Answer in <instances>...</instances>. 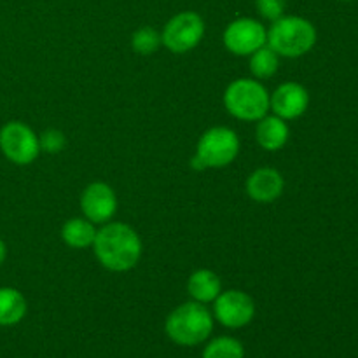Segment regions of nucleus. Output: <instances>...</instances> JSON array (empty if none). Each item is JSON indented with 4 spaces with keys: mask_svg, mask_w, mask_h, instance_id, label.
Returning <instances> with one entry per match:
<instances>
[{
    "mask_svg": "<svg viewBox=\"0 0 358 358\" xmlns=\"http://www.w3.org/2000/svg\"><path fill=\"white\" fill-rule=\"evenodd\" d=\"M248 58H250V72L252 76H254V79H271V77L278 72L280 56L276 55L268 44L262 45V48L257 49L255 52H252Z\"/></svg>",
    "mask_w": 358,
    "mask_h": 358,
    "instance_id": "obj_17",
    "label": "nucleus"
},
{
    "mask_svg": "<svg viewBox=\"0 0 358 358\" xmlns=\"http://www.w3.org/2000/svg\"><path fill=\"white\" fill-rule=\"evenodd\" d=\"M38 145H41V152L45 154H59L66 145V138L63 131L59 129H45L44 133L38 135Z\"/></svg>",
    "mask_w": 358,
    "mask_h": 358,
    "instance_id": "obj_20",
    "label": "nucleus"
},
{
    "mask_svg": "<svg viewBox=\"0 0 358 358\" xmlns=\"http://www.w3.org/2000/svg\"><path fill=\"white\" fill-rule=\"evenodd\" d=\"M213 318L226 329H243L254 320L255 303L243 290H222L213 301Z\"/></svg>",
    "mask_w": 358,
    "mask_h": 358,
    "instance_id": "obj_9",
    "label": "nucleus"
},
{
    "mask_svg": "<svg viewBox=\"0 0 358 358\" xmlns=\"http://www.w3.org/2000/svg\"><path fill=\"white\" fill-rule=\"evenodd\" d=\"M285 180L283 175L275 168H257L252 171L245 182V191L248 198L257 203H273L283 194Z\"/></svg>",
    "mask_w": 358,
    "mask_h": 358,
    "instance_id": "obj_12",
    "label": "nucleus"
},
{
    "mask_svg": "<svg viewBox=\"0 0 358 358\" xmlns=\"http://www.w3.org/2000/svg\"><path fill=\"white\" fill-rule=\"evenodd\" d=\"M201 358H245V346L233 336H219L206 343Z\"/></svg>",
    "mask_w": 358,
    "mask_h": 358,
    "instance_id": "obj_18",
    "label": "nucleus"
},
{
    "mask_svg": "<svg viewBox=\"0 0 358 358\" xmlns=\"http://www.w3.org/2000/svg\"><path fill=\"white\" fill-rule=\"evenodd\" d=\"M6 257H7V247L6 243H3L2 238H0V268H2V264L6 262Z\"/></svg>",
    "mask_w": 358,
    "mask_h": 358,
    "instance_id": "obj_22",
    "label": "nucleus"
},
{
    "mask_svg": "<svg viewBox=\"0 0 358 358\" xmlns=\"http://www.w3.org/2000/svg\"><path fill=\"white\" fill-rule=\"evenodd\" d=\"M93 250L105 269L112 273H126L138 264L143 247L138 233L131 226L107 222L96 231Z\"/></svg>",
    "mask_w": 358,
    "mask_h": 358,
    "instance_id": "obj_1",
    "label": "nucleus"
},
{
    "mask_svg": "<svg viewBox=\"0 0 358 358\" xmlns=\"http://www.w3.org/2000/svg\"><path fill=\"white\" fill-rule=\"evenodd\" d=\"M310 107V93L299 83H282L273 93H269V110L283 121H292L304 115Z\"/></svg>",
    "mask_w": 358,
    "mask_h": 358,
    "instance_id": "obj_11",
    "label": "nucleus"
},
{
    "mask_svg": "<svg viewBox=\"0 0 358 358\" xmlns=\"http://www.w3.org/2000/svg\"><path fill=\"white\" fill-rule=\"evenodd\" d=\"M224 107L234 119L257 122L269 112V91L261 80L240 77L224 91Z\"/></svg>",
    "mask_w": 358,
    "mask_h": 358,
    "instance_id": "obj_5",
    "label": "nucleus"
},
{
    "mask_svg": "<svg viewBox=\"0 0 358 358\" xmlns=\"http://www.w3.org/2000/svg\"><path fill=\"white\" fill-rule=\"evenodd\" d=\"M28 304L23 294L13 287H0V327H13L27 317Z\"/></svg>",
    "mask_w": 358,
    "mask_h": 358,
    "instance_id": "obj_16",
    "label": "nucleus"
},
{
    "mask_svg": "<svg viewBox=\"0 0 358 358\" xmlns=\"http://www.w3.org/2000/svg\"><path fill=\"white\" fill-rule=\"evenodd\" d=\"M240 147V138L234 129L226 128V126H213L199 136L191 166L194 170L226 168L236 159Z\"/></svg>",
    "mask_w": 358,
    "mask_h": 358,
    "instance_id": "obj_4",
    "label": "nucleus"
},
{
    "mask_svg": "<svg viewBox=\"0 0 358 358\" xmlns=\"http://www.w3.org/2000/svg\"><path fill=\"white\" fill-rule=\"evenodd\" d=\"M255 9L259 16L273 23L278 17L285 16L287 0H255Z\"/></svg>",
    "mask_w": 358,
    "mask_h": 358,
    "instance_id": "obj_21",
    "label": "nucleus"
},
{
    "mask_svg": "<svg viewBox=\"0 0 358 358\" xmlns=\"http://www.w3.org/2000/svg\"><path fill=\"white\" fill-rule=\"evenodd\" d=\"M224 48L234 56H250L268 44V30L254 17H238L226 27L222 34Z\"/></svg>",
    "mask_w": 358,
    "mask_h": 358,
    "instance_id": "obj_8",
    "label": "nucleus"
},
{
    "mask_svg": "<svg viewBox=\"0 0 358 358\" xmlns=\"http://www.w3.org/2000/svg\"><path fill=\"white\" fill-rule=\"evenodd\" d=\"M163 45L161 34L152 27H142L131 35V49L136 55L150 56Z\"/></svg>",
    "mask_w": 358,
    "mask_h": 358,
    "instance_id": "obj_19",
    "label": "nucleus"
},
{
    "mask_svg": "<svg viewBox=\"0 0 358 358\" xmlns=\"http://www.w3.org/2000/svg\"><path fill=\"white\" fill-rule=\"evenodd\" d=\"M0 150L17 166L31 164L41 154L38 135L21 121H9L0 128Z\"/></svg>",
    "mask_w": 358,
    "mask_h": 358,
    "instance_id": "obj_7",
    "label": "nucleus"
},
{
    "mask_svg": "<svg viewBox=\"0 0 358 358\" xmlns=\"http://www.w3.org/2000/svg\"><path fill=\"white\" fill-rule=\"evenodd\" d=\"M317 28L303 16H282L268 30V45L280 58H301L317 44Z\"/></svg>",
    "mask_w": 358,
    "mask_h": 358,
    "instance_id": "obj_3",
    "label": "nucleus"
},
{
    "mask_svg": "<svg viewBox=\"0 0 358 358\" xmlns=\"http://www.w3.org/2000/svg\"><path fill=\"white\" fill-rule=\"evenodd\" d=\"M339 2H352V0H339Z\"/></svg>",
    "mask_w": 358,
    "mask_h": 358,
    "instance_id": "obj_23",
    "label": "nucleus"
},
{
    "mask_svg": "<svg viewBox=\"0 0 358 358\" xmlns=\"http://www.w3.org/2000/svg\"><path fill=\"white\" fill-rule=\"evenodd\" d=\"M213 322L215 318L206 304L189 301L168 315L164 322V332L171 343L191 348L206 343L213 332Z\"/></svg>",
    "mask_w": 358,
    "mask_h": 358,
    "instance_id": "obj_2",
    "label": "nucleus"
},
{
    "mask_svg": "<svg viewBox=\"0 0 358 358\" xmlns=\"http://www.w3.org/2000/svg\"><path fill=\"white\" fill-rule=\"evenodd\" d=\"M290 138V128L287 121H283L278 115H264L257 121L255 128V140L259 145L268 152H276L287 145Z\"/></svg>",
    "mask_w": 358,
    "mask_h": 358,
    "instance_id": "obj_13",
    "label": "nucleus"
},
{
    "mask_svg": "<svg viewBox=\"0 0 358 358\" xmlns=\"http://www.w3.org/2000/svg\"><path fill=\"white\" fill-rule=\"evenodd\" d=\"M205 31V20L194 10H184L168 20L161 31V42L173 55H185L198 48Z\"/></svg>",
    "mask_w": 358,
    "mask_h": 358,
    "instance_id": "obj_6",
    "label": "nucleus"
},
{
    "mask_svg": "<svg viewBox=\"0 0 358 358\" xmlns=\"http://www.w3.org/2000/svg\"><path fill=\"white\" fill-rule=\"evenodd\" d=\"M96 231V226L86 217H73L62 226V240L66 247L84 250L93 247Z\"/></svg>",
    "mask_w": 358,
    "mask_h": 358,
    "instance_id": "obj_15",
    "label": "nucleus"
},
{
    "mask_svg": "<svg viewBox=\"0 0 358 358\" xmlns=\"http://www.w3.org/2000/svg\"><path fill=\"white\" fill-rule=\"evenodd\" d=\"M222 292V282L212 269H198L187 280V294L191 301L210 304Z\"/></svg>",
    "mask_w": 358,
    "mask_h": 358,
    "instance_id": "obj_14",
    "label": "nucleus"
},
{
    "mask_svg": "<svg viewBox=\"0 0 358 358\" xmlns=\"http://www.w3.org/2000/svg\"><path fill=\"white\" fill-rule=\"evenodd\" d=\"M80 210L94 226H103L110 222L117 212V196L105 182H93L80 194Z\"/></svg>",
    "mask_w": 358,
    "mask_h": 358,
    "instance_id": "obj_10",
    "label": "nucleus"
}]
</instances>
